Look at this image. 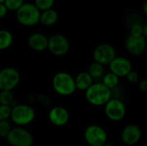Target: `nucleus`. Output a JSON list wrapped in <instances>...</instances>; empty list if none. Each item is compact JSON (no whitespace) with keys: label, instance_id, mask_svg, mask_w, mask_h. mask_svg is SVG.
Returning a JSON list of instances; mask_svg holds the SVG:
<instances>
[{"label":"nucleus","instance_id":"obj_1","mask_svg":"<svg viewBox=\"0 0 147 146\" xmlns=\"http://www.w3.org/2000/svg\"><path fill=\"white\" fill-rule=\"evenodd\" d=\"M113 97V91L107 88L102 83H93L85 90V98L89 103L96 107L104 106Z\"/></svg>","mask_w":147,"mask_h":146},{"label":"nucleus","instance_id":"obj_2","mask_svg":"<svg viewBox=\"0 0 147 146\" xmlns=\"http://www.w3.org/2000/svg\"><path fill=\"white\" fill-rule=\"evenodd\" d=\"M54 91L63 96H69L76 91L74 77L65 71L56 73L52 81Z\"/></svg>","mask_w":147,"mask_h":146},{"label":"nucleus","instance_id":"obj_3","mask_svg":"<svg viewBox=\"0 0 147 146\" xmlns=\"http://www.w3.org/2000/svg\"><path fill=\"white\" fill-rule=\"evenodd\" d=\"M40 11L34 3H24L16 10V19L19 23L26 27H32L39 23Z\"/></svg>","mask_w":147,"mask_h":146},{"label":"nucleus","instance_id":"obj_4","mask_svg":"<svg viewBox=\"0 0 147 146\" xmlns=\"http://www.w3.org/2000/svg\"><path fill=\"white\" fill-rule=\"evenodd\" d=\"M35 118V111L29 105L16 104L11 108L10 119L18 126H27L34 121Z\"/></svg>","mask_w":147,"mask_h":146},{"label":"nucleus","instance_id":"obj_5","mask_svg":"<svg viewBox=\"0 0 147 146\" xmlns=\"http://www.w3.org/2000/svg\"><path fill=\"white\" fill-rule=\"evenodd\" d=\"M7 142L11 146H32L34 138L30 132L22 126L12 128L6 137Z\"/></svg>","mask_w":147,"mask_h":146},{"label":"nucleus","instance_id":"obj_6","mask_svg":"<svg viewBox=\"0 0 147 146\" xmlns=\"http://www.w3.org/2000/svg\"><path fill=\"white\" fill-rule=\"evenodd\" d=\"M104 113L111 121H120L123 120L127 114V108L124 102L116 97H112L104 105Z\"/></svg>","mask_w":147,"mask_h":146},{"label":"nucleus","instance_id":"obj_7","mask_svg":"<svg viewBox=\"0 0 147 146\" xmlns=\"http://www.w3.org/2000/svg\"><path fill=\"white\" fill-rule=\"evenodd\" d=\"M84 139L90 146H103L107 144L108 134L105 129L98 125H90L84 130Z\"/></svg>","mask_w":147,"mask_h":146},{"label":"nucleus","instance_id":"obj_8","mask_svg":"<svg viewBox=\"0 0 147 146\" xmlns=\"http://www.w3.org/2000/svg\"><path fill=\"white\" fill-rule=\"evenodd\" d=\"M21 80L19 71L13 67H6L0 71V90L12 91Z\"/></svg>","mask_w":147,"mask_h":146},{"label":"nucleus","instance_id":"obj_9","mask_svg":"<svg viewBox=\"0 0 147 146\" xmlns=\"http://www.w3.org/2000/svg\"><path fill=\"white\" fill-rule=\"evenodd\" d=\"M47 49L55 56H64L70 49V43L65 35L56 34L48 38Z\"/></svg>","mask_w":147,"mask_h":146},{"label":"nucleus","instance_id":"obj_10","mask_svg":"<svg viewBox=\"0 0 147 146\" xmlns=\"http://www.w3.org/2000/svg\"><path fill=\"white\" fill-rule=\"evenodd\" d=\"M116 57V51L115 47L108 43H102L98 45L93 52V58L95 62L102 65H109V63Z\"/></svg>","mask_w":147,"mask_h":146},{"label":"nucleus","instance_id":"obj_11","mask_svg":"<svg viewBox=\"0 0 147 146\" xmlns=\"http://www.w3.org/2000/svg\"><path fill=\"white\" fill-rule=\"evenodd\" d=\"M127 51L134 55L140 56L143 54L146 49V38L143 35H132L129 34L125 42Z\"/></svg>","mask_w":147,"mask_h":146},{"label":"nucleus","instance_id":"obj_12","mask_svg":"<svg viewBox=\"0 0 147 146\" xmlns=\"http://www.w3.org/2000/svg\"><path fill=\"white\" fill-rule=\"evenodd\" d=\"M109 71L118 77H126L132 70L131 61L125 57H115L109 65Z\"/></svg>","mask_w":147,"mask_h":146},{"label":"nucleus","instance_id":"obj_13","mask_svg":"<svg viewBox=\"0 0 147 146\" xmlns=\"http://www.w3.org/2000/svg\"><path fill=\"white\" fill-rule=\"evenodd\" d=\"M121 140L127 145H134L139 143L142 137L140 127L134 124L127 125L121 132Z\"/></svg>","mask_w":147,"mask_h":146},{"label":"nucleus","instance_id":"obj_14","mask_svg":"<svg viewBox=\"0 0 147 146\" xmlns=\"http://www.w3.org/2000/svg\"><path fill=\"white\" fill-rule=\"evenodd\" d=\"M48 119L50 122L55 126H64L70 120V114L68 110L61 106L53 107L48 113Z\"/></svg>","mask_w":147,"mask_h":146},{"label":"nucleus","instance_id":"obj_15","mask_svg":"<svg viewBox=\"0 0 147 146\" xmlns=\"http://www.w3.org/2000/svg\"><path fill=\"white\" fill-rule=\"evenodd\" d=\"M48 38L41 33L31 34L28 38V44L31 49L36 52H43L47 49Z\"/></svg>","mask_w":147,"mask_h":146},{"label":"nucleus","instance_id":"obj_16","mask_svg":"<svg viewBox=\"0 0 147 146\" xmlns=\"http://www.w3.org/2000/svg\"><path fill=\"white\" fill-rule=\"evenodd\" d=\"M76 89L78 90H87L94 83V79L90 76L87 71L80 72L74 78Z\"/></svg>","mask_w":147,"mask_h":146},{"label":"nucleus","instance_id":"obj_17","mask_svg":"<svg viewBox=\"0 0 147 146\" xmlns=\"http://www.w3.org/2000/svg\"><path fill=\"white\" fill-rule=\"evenodd\" d=\"M58 19H59L58 12L52 8L40 12L39 22H40L45 26H53L58 22Z\"/></svg>","mask_w":147,"mask_h":146},{"label":"nucleus","instance_id":"obj_18","mask_svg":"<svg viewBox=\"0 0 147 146\" xmlns=\"http://www.w3.org/2000/svg\"><path fill=\"white\" fill-rule=\"evenodd\" d=\"M13 43L12 34L6 29H0V51L8 49Z\"/></svg>","mask_w":147,"mask_h":146},{"label":"nucleus","instance_id":"obj_19","mask_svg":"<svg viewBox=\"0 0 147 146\" xmlns=\"http://www.w3.org/2000/svg\"><path fill=\"white\" fill-rule=\"evenodd\" d=\"M119 82H120V77H118L116 75L113 74L112 72H108L106 74L103 75L102 77V83L107 87L109 88L110 90L113 91V89H115L118 84H119Z\"/></svg>","mask_w":147,"mask_h":146},{"label":"nucleus","instance_id":"obj_20","mask_svg":"<svg viewBox=\"0 0 147 146\" xmlns=\"http://www.w3.org/2000/svg\"><path fill=\"white\" fill-rule=\"evenodd\" d=\"M87 72L93 79H99L104 75V65L96 62H93L90 65Z\"/></svg>","mask_w":147,"mask_h":146},{"label":"nucleus","instance_id":"obj_21","mask_svg":"<svg viewBox=\"0 0 147 146\" xmlns=\"http://www.w3.org/2000/svg\"><path fill=\"white\" fill-rule=\"evenodd\" d=\"M17 103L15 102L14 95L12 91H5V90H0V105L4 106H9L14 107Z\"/></svg>","mask_w":147,"mask_h":146},{"label":"nucleus","instance_id":"obj_22","mask_svg":"<svg viewBox=\"0 0 147 146\" xmlns=\"http://www.w3.org/2000/svg\"><path fill=\"white\" fill-rule=\"evenodd\" d=\"M55 0H34V5L41 12L52 9Z\"/></svg>","mask_w":147,"mask_h":146},{"label":"nucleus","instance_id":"obj_23","mask_svg":"<svg viewBox=\"0 0 147 146\" xmlns=\"http://www.w3.org/2000/svg\"><path fill=\"white\" fill-rule=\"evenodd\" d=\"M3 3L8 10L16 11L24 3V0H4Z\"/></svg>","mask_w":147,"mask_h":146},{"label":"nucleus","instance_id":"obj_24","mask_svg":"<svg viewBox=\"0 0 147 146\" xmlns=\"http://www.w3.org/2000/svg\"><path fill=\"white\" fill-rule=\"evenodd\" d=\"M11 129L12 126L9 120H0V138L6 139Z\"/></svg>","mask_w":147,"mask_h":146},{"label":"nucleus","instance_id":"obj_25","mask_svg":"<svg viewBox=\"0 0 147 146\" xmlns=\"http://www.w3.org/2000/svg\"><path fill=\"white\" fill-rule=\"evenodd\" d=\"M11 114V107L0 105V120H9Z\"/></svg>","mask_w":147,"mask_h":146},{"label":"nucleus","instance_id":"obj_26","mask_svg":"<svg viewBox=\"0 0 147 146\" xmlns=\"http://www.w3.org/2000/svg\"><path fill=\"white\" fill-rule=\"evenodd\" d=\"M130 34L136 36L143 35V25H141L140 23H134L130 28Z\"/></svg>","mask_w":147,"mask_h":146},{"label":"nucleus","instance_id":"obj_27","mask_svg":"<svg viewBox=\"0 0 147 146\" xmlns=\"http://www.w3.org/2000/svg\"><path fill=\"white\" fill-rule=\"evenodd\" d=\"M126 77L130 83H137L140 81L139 74L135 71H133V70L126 76Z\"/></svg>","mask_w":147,"mask_h":146},{"label":"nucleus","instance_id":"obj_28","mask_svg":"<svg viewBox=\"0 0 147 146\" xmlns=\"http://www.w3.org/2000/svg\"><path fill=\"white\" fill-rule=\"evenodd\" d=\"M138 88L141 92H146L147 91V80L142 79L138 82Z\"/></svg>","mask_w":147,"mask_h":146},{"label":"nucleus","instance_id":"obj_29","mask_svg":"<svg viewBox=\"0 0 147 146\" xmlns=\"http://www.w3.org/2000/svg\"><path fill=\"white\" fill-rule=\"evenodd\" d=\"M8 13V9L4 5V3H0V18H3Z\"/></svg>","mask_w":147,"mask_h":146},{"label":"nucleus","instance_id":"obj_30","mask_svg":"<svg viewBox=\"0 0 147 146\" xmlns=\"http://www.w3.org/2000/svg\"><path fill=\"white\" fill-rule=\"evenodd\" d=\"M39 99H42L43 101H41V102L42 103H44L45 105H48V103H49V99L47 98V96H40V97H39Z\"/></svg>","mask_w":147,"mask_h":146},{"label":"nucleus","instance_id":"obj_31","mask_svg":"<svg viewBox=\"0 0 147 146\" xmlns=\"http://www.w3.org/2000/svg\"><path fill=\"white\" fill-rule=\"evenodd\" d=\"M143 35L146 38L147 37V24L143 25Z\"/></svg>","mask_w":147,"mask_h":146},{"label":"nucleus","instance_id":"obj_32","mask_svg":"<svg viewBox=\"0 0 147 146\" xmlns=\"http://www.w3.org/2000/svg\"><path fill=\"white\" fill-rule=\"evenodd\" d=\"M143 12L145 15H147V1H145L143 4Z\"/></svg>","mask_w":147,"mask_h":146},{"label":"nucleus","instance_id":"obj_33","mask_svg":"<svg viewBox=\"0 0 147 146\" xmlns=\"http://www.w3.org/2000/svg\"><path fill=\"white\" fill-rule=\"evenodd\" d=\"M103 146H115V145H110V144H105V145H104Z\"/></svg>","mask_w":147,"mask_h":146},{"label":"nucleus","instance_id":"obj_34","mask_svg":"<svg viewBox=\"0 0 147 146\" xmlns=\"http://www.w3.org/2000/svg\"><path fill=\"white\" fill-rule=\"evenodd\" d=\"M4 2V0H0V3H3Z\"/></svg>","mask_w":147,"mask_h":146}]
</instances>
